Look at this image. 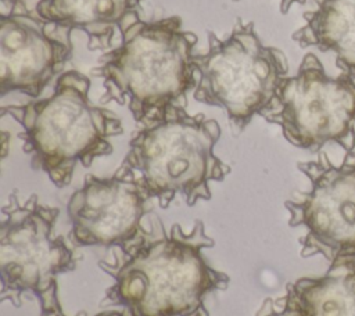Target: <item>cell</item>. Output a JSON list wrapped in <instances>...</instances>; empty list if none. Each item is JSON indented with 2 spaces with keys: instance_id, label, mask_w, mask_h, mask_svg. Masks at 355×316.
I'll list each match as a JSON object with an SVG mask.
<instances>
[{
  "instance_id": "obj_6",
  "label": "cell",
  "mask_w": 355,
  "mask_h": 316,
  "mask_svg": "<svg viewBox=\"0 0 355 316\" xmlns=\"http://www.w3.org/2000/svg\"><path fill=\"white\" fill-rule=\"evenodd\" d=\"M261 116L279 125L295 147L318 151L337 143L344 151L355 150V75L329 76L320 60L308 53Z\"/></svg>"
},
{
  "instance_id": "obj_12",
  "label": "cell",
  "mask_w": 355,
  "mask_h": 316,
  "mask_svg": "<svg viewBox=\"0 0 355 316\" xmlns=\"http://www.w3.org/2000/svg\"><path fill=\"white\" fill-rule=\"evenodd\" d=\"M316 8L304 12L305 25L291 39L300 47L331 51L341 72L355 75V0H315Z\"/></svg>"
},
{
  "instance_id": "obj_18",
  "label": "cell",
  "mask_w": 355,
  "mask_h": 316,
  "mask_svg": "<svg viewBox=\"0 0 355 316\" xmlns=\"http://www.w3.org/2000/svg\"><path fill=\"white\" fill-rule=\"evenodd\" d=\"M96 316H135V315H132L129 310L123 309V310H107V312L97 313Z\"/></svg>"
},
{
  "instance_id": "obj_15",
  "label": "cell",
  "mask_w": 355,
  "mask_h": 316,
  "mask_svg": "<svg viewBox=\"0 0 355 316\" xmlns=\"http://www.w3.org/2000/svg\"><path fill=\"white\" fill-rule=\"evenodd\" d=\"M37 299L40 304V316H65L58 299L57 283L39 294ZM76 316H86V312H80Z\"/></svg>"
},
{
  "instance_id": "obj_10",
  "label": "cell",
  "mask_w": 355,
  "mask_h": 316,
  "mask_svg": "<svg viewBox=\"0 0 355 316\" xmlns=\"http://www.w3.org/2000/svg\"><path fill=\"white\" fill-rule=\"evenodd\" d=\"M72 29L36 14L10 12L0 24V94L37 98L72 57Z\"/></svg>"
},
{
  "instance_id": "obj_5",
  "label": "cell",
  "mask_w": 355,
  "mask_h": 316,
  "mask_svg": "<svg viewBox=\"0 0 355 316\" xmlns=\"http://www.w3.org/2000/svg\"><path fill=\"white\" fill-rule=\"evenodd\" d=\"M208 51L196 55V101L226 111L229 122L241 132L252 116L265 112L287 78L282 50L265 46L252 21L240 18L226 39L207 33Z\"/></svg>"
},
{
  "instance_id": "obj_13",
  "label": "cell",
  "mask_w": 355,
  "mask_h": 316,
  "mask_svg": "<svg viewBox=\"0 0 355 316\" xmlns=\"http://www.w3.org/2000/svg\"><path fill=\"white\" fill-rule=\"evenodd\" d=\"M286 294L304 316H355V261L334 262L320 277L287 283Z\"/></svg>"
},
{
  "instance_id": "obj_9",
  "label": "cell",
  "mask_w": 355,
  "mask_h": 316,
  "mask_svg": "<svg viewBox=\"0 0 355 316\" xmlns=\"http://www.w3.org/2000/svg\"><path fill=\"white\" fill-rule=\"evenodd\" d=\"M151 200L143 182L121 166L111 177L86 175L67 204L73 243L114 247L132 240L151 212Z\"/></svg>"
},
{
  "instance_id": "obj_14",
  "label": "cell",
  "mask_w": 355,
  "mask_h": 316,
  "mask_svg": "<svg viewBox=\"0 0 355 316\" xmlns=\"http://www.w3.org/2000/svg\"><path fill=\"white\" fill-rule=\"evenodd\" d=\"M255 316H304V313L294 304V301L287 294H284L277 299H263Z\"/></svg>"
},
{
  "instance_id": "obj_17",
  "label": "cell",
  "mask_w": 355,
  "mask_h": 316,
  "mask_svg": "<svg viewBox=\"0 0 355 316\" xmlns=\"http://www.w3.org/2000/svg\"><path fill=\"white\" fill-rule=\"evenodd\" d=\"M234 1H239V0H234ZM306 0H280V11L282 14H287L288 10L291 8L293 4H305Z\"/></svg>"
},
{
  "instance_id": "obj_4",
  "label": "cell",
  "mask_w": 355,
  "mask_h": 316,
  "mask_svg": "<svg viewBox=\"0 0 355 316\" xmlns=\"http://www.w3.org/2000/svg\"><path fill=\"white\" fill-rule=\"evenodd\" d=\"M219 139L215 119L172 105L130 139L119 166L133 172L161 208H168L178 194L193 207L198 200H211V182H222L232 170L214 152Z\"/></svg>"
},
{
  "instance_id": "obj_3",
  "label": "cell",
  "mask_w": 355,
  "mask_h": 316,
  "mask_svg": "<svg viewBox=\"0 0 355 316\" xmlns=\"http://www.w3.org/2000/svg\"><path fill=\"white\" fill-rule=\"evenodd\" d=\"M89 90L90 79L71 69L58 76L47 98L1 108V116L10 115L22 128L18 137L32 169L44 172L58 188L71 183L78 164L89 168L97 157L110 155V139L123 132L114 112L90 101Z\"/></svg>"
},
{
  "instance_id": "obj_2",
  "label": "cell",
  "mask_w": 355,
  "mask_h": 316,
  "mask_svg": "<svg viewBox=\"0 0 355 316\" xmlns=\"http://www.w3.org/2000/svg\"><path fill=\"white\" fill-rule=\"evenodd\" d=\"M197 36L179 17L146 22L140 18L121 30V44L98 58L92 72L103 79L101 103L128 104L135 121L147 125L172 105L186 107L197 85Z\"/></svg>"
},
{
  "instance_id": "obj_16",
  "label": "cell",
  "mask_w": 355,
  "mask_h": 316,
  "mask_svg": "<svg viewBox=\"0 0 355 316\" xmlns=\"http://www.w3.org/2000/svg\"><path fill=\"white\" fill-rule=\"evenodd\" d=\"M1 3L7 7V8H10L11 11L10 12H22L19 8L22 7L24 10H26L25 8V6H24V3H22V0H1ZM28 11V10H26Z\"/></svg>"
},
{
  "instance_id": "obj_11",
  "label": "cell",
  "mask_w": 355,
  "mask_h": 316,
  "mask_svg": "<svg viewBox=\"0 0 355 316\" xmlns=\"http://www.w3.org/2000/svg\"><path fill=\"white\" fill-rule=\"evenodd\" d=\"M143 0H40L35 14L53 24L79 29L89 37V50L110 47L114 32L139 19Z\"/></svg>"
},
{
  "instance_id": "obj_7",
  "label": "cell",
  "mask_w": 355,
  "mask_h": 316,
  "mask_svg": "<svg viewBox=\"0 0 355 316\" xmlns=\"http://www.w3.org/2000/svg\"><path fill=\"white\" fill-rule=\"evenodd\" d=\"M0 276L1 301L19 306L22 295L36 297L57 283V276L76 267L72 248L62 236H55L54 225L60 209L42 205L36 194L21 202L12 190L1 208Z\"/></svg>"
},
{
  "instance_id": "obj_8",
  "label": "cell",
  "mask_w": 355,
  "mask_h": 316,
  "mask_svg": "<svg viewBox=\"0 0 355 316\" xmlns=\"http://www.w3.org/2000/svg\"><path fill=\"white\" fill-rule=\"evenodd\" d=\"M309 188L287 200L288 225L302 227L301 256L322 255L330 263L355 261V150L345 151L340 165L324 152L298 162Z\"/></svg>"
},
{
  "instance_id": "obj_1",
  "label": "cell",
  "mask_w": 355,
  "mask_h": 316,
  "mask_svg": "<svg viewBox=\"0 0 355 316\" xmlns=\"http://www.w3.org/2000/svg\"><path fill=\"white\" fill-rule=\"evenodd\" d=\"M214 244L202 220L187 233L178 223L166 231L151 211L132 240L114 245L110 259L98 261L114 280L101 304L121 305L135 316H209L205 298L230 283L202 254Z\"/></svg>"
}]
</instances>
